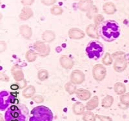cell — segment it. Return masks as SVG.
<instances>
[{
  "mask_svg": "<svg viewBox=\"0 0 129 121\" xmlns=\"http://www.w3.org/2000/svg\"><path fill=\"white\" fill-rule=\"evenodd\" d=\"M95 116L92 112L86 111L83 113V120L84 121H95Z\"/></svg>",
  "mask_w": 129,
  "mask_h": 121,
  "instance_id": "4316f807",
  "label": "cell"
},
{
  "mask_svg": "<svg viewBox=\"0 0 129 121\" xmlns=\"http://www.w3.org/2000/svg\"><path fill=\"white\" fill-rule=\"evenodd\" d=\"M103 11L107 14H114L116 12V8L112 2H107L103 5Z\"/></svg>",
  "mask_w": 129,
  "mask_h": 121,
  "instance_id": "ac0fdd59",
  "label": "cell"
},
{
  "mask_svg": "<svg viewBox=\"0 0 129 121\" xmlns=\"http://www.w3.org/2000/svg\"><path fill=\"white\" fill-rule=\"evenodd\" d=\"M97 12H98V9H97V8L95 7V6H92V7L88 10V12H87V17H88V18H90V19H92V18H93V16L95 14V13H97Z\"/></svg>",
  "mask_w": 129,
  "mask_h": 121,
  "instance_id": "d6a6232c",
  "label": "cell"
},
{
  "mask_svg": "<svg viewBox=\"0 0 129 121\" xmlns=\"http://www.w3.org/2000/svg\"><path fill=\"white\" fill-rule=\"evenodd\" d=\"M61 66L65 69H71L74 66V61L67 56H62L59 59Z\"/></svg>",
  "mask_w": 129,
  "mask_h": 121,
  "instance_id": "7c38bea8",
  "label": "cell"
},
{
  "mask_svg": "<svg viewBox=\"0 0 129 121\" xmlns=\"http://www.w3.org/2000/svg\"><path fill=\"white\" fill-rule=\"evenodd\" d=\"M54 116L50 109L45 106L34 108L30 113L29 121H52Z\"/></svg>",
  "mask_w": 129,
  "mask_h": 121,
  "instance_id": "3957f363",
  "label": "cell"
},
{
  "mask_svg": "<svg viewBox=\"0 0 129 121\" xmlns=\"http://www.w3.org/2000/svg\"><path fill=\"white\" fill-rule=\"evenodd\" d=\"M9 78L6 75H5L4 73H1V80H2V81L7 82L9 80Z\"/></svg>",
  "mask_w": 129,
  "mask_h": 121,
  "instance_id": "74e56055",
  "label": "cell"
},
{
  "mask_svg": "<svg viewBox=\"0 0 129 121\" xmlns=\"http://www.w3.org/2000/svg\"><path fill=\"white\" fill-rule=\"evenodd\" d=\"M99 32L103 40L112 42L120 35V27L119 24L115 21L107 20L100 25Z\"/></svg>",
  "mask_w": 129,
  "mask_h": 121,
  "instance_id": "6da1fadb",
  "label": "cell"
},
{
  "mask_svg": "<svg viewBox=\"0 0 129 121\" xmlns=\"http://www.w3.org/2000/svg\"><path fill=\"white\" fill-rule=\"evenodd\" d=\"M104 19V17L101 14H97L94 16V23L95 25H100L102 23V21Z\"/></svg>",
  "mask_w": 129,
  "mask_h": 121,
  "instance_id": "1f68e13d",
  "label": "cell"
},
{
  "mask_svg": "<svg viewBox=\"0 0 129 121\" xmlns=\"http://www.w3.org/2000/svg\"><path fill=\"white\" fill-rule=\"evenodd\" d=\"M99 104V99L97 96L93 97L88 102H87L86 104V108L88 111H91L93 109H95L98 106Z\"/></svg>",
  "mask_w": 129,
  "mask_h": 121,
  "instance_id": "e0dca14e",
  "label": "cell"
},
{
  "mask_svg": "<svg viewBox=\"0 0 129 121\" xmlns=\"http://www.w3.org/2000/svg\"><path fill=\"white\" fill-rule=\"evenodd\" d=\"M128 64H129V59H128Z\"/></svg>",
  "mask_w": 129,
  "mask_h": 121,
  "instance_id": "ab89813d",
  "label": "cell"
},
{
  "mask_svg": "<svg viewBox=\"0 0 129 121\" xmlns=\"http://www.w3.org/2000/svg\"><path fill=\"white\" fill-rule=\"evenodd\" d=\"M16 98L12 96L10 93L7 91H2L0 93V109L1 111H4L8 109L10 105L16 104Z\"/></svg>",
  "mask_w": 129,
  "mask_h": 121,
  "instance_id": "5b68a950",
  "label": "cell"
},
{
  "mask_svg": "<svg viewBox=\"0 0 129 121\" xmlns=\"http://www.w3.org/2000/svg\"><path fill=\"white\" fill-rule=\"evenodd\" d=\"M11 73L16 81H21L22 80H23L24 74L19 65L14 66L11 70Z\"/></svg>",
  "mask_w": 129,
  "mask_h": 121,
  "instance_id": "8fae6325",
  "label": "cell"
},
{
  "mask_svg": "<svg viewBox=\"0 0 129 121\" xmlns=\"http://www.w3.org/2000/svg\"><path fill=\"white\" fill-rule=\"evenodd\" d=\"M28 112V109L25 104H12L5 113V121H26Z\"/></svg>",
  "mask_w": 129,
  "mask_h": 121,
  "instance_id": "7a4b0ae2",
  "label": "cell"
},
{
  "mask_svg": "<svg viewBox=\"0 0 129 121\" xmlns=\"http://www.w3.org/2000/svg\"><path fill=\"white\" fill-rule=\"evenodd\" d=\"M92 74L95 80L97 81H102L107 75L106 68L101 64H95L93 67Z\"/></svg>",
  "mask_w": 129,
  "mask_h": 121,
  "instance_id": "52a82bcc",
  "label": "cell"
},
{
  "mask_svg": "<svg viewBox=\"0 0 129 121\" xmlns=\"http://www.w3.org/2000/svg\"><path fill=\"white\" fill-rule=\"evenodd\" d=\"M41 1L43 4H44L45 5H47V6L52 5L56 2V0H41Z\"/></svg>",
  "mask_w": 129,
  "mask_h": 121,
  "instance_id": "d590c367",
  "label": "cell"
},
{
  "mask_svg": "<svg viewBox=\"0 0 129 121\" xmlns=\"http://www.w3.org/2000/svg\"><path fill=\"white\" fill-rule=\"evenodd\" d=\"M85 51L90 59L98 60L103 56L104 47L103 44L98 41H92L88 44Z\"/></svg>",
  "mask_w": 129,
  "mask_h": 121,
  "instance_id": "277c9868",
  "label": "cell"
},
{
  "mask_svg": "<svg viewBox=\"0 0 129 121\" xmlns=\"http://www.w3.org/2000/svg\"><path fill=\"white\" fill-rule=\"evenodd\" d=\"M76 95L81 101H87L90 98L91 93L85 89H79L76 92Z\"/></svg>",
  "mask_w": 129,
  "mask_h": 121,
  "instance_id": "9a60e30c",
  "label": "cell"
},
{
  "mask_svg": "<svg viewBox=\"0 0 129 121\" xmlns=\"http://www.w3.org/2000/svg\"><path fill=\"white\" fill-rule=\"evenodd\" d=\"M75 1H78V0H75Z\"/></svg>",
  "mask_w": 129,
  "mask_h": 121,
  "instance_id": "60d3db41",
  "label": "cell"
},
{
  "mask_svg": "<svg viewBox=\"0 0 129 121\" xmlns=\"http://www.w3.org/2000/svg\"><path fill=\"white\" fill-rule=\"evenodd\" d=\"M56 35L51 30H47L43 34L42 38L45 41L50 43L55 39Z\"/></svg>",
  "mask_w": 129,
  "mask_h": 121,
  "instance_id": "44dd1931",
  "label": "cell"
},
{
  "mask_svg": "<svg viewBox=\"0 0 129 121\" xmlns=\"http://www.w3.org/2000/svg\"><path fill=\"white\" fill-rule=\"evenodd\" d=\"M102 62L106 66H109L112 63V58L109 53H107L102 59Z\"/></svg>",
  "mask_w": 129,
  "mask_h": 121,
  "instance_id": "f546056e",
  "label": "cell"
},
{
  "mask_svg": "<svg viewBox=\"0 0 129 121\" xmlns=\"http://www.w3.org/2000/svg\"><path fill=\"white\" fill-rule=\"evenodd\" d=\"M86 32H87V35L90 37L94 38V39H98L99 38V34L96 25H92V24L88 25L86 30Z\"/></svg>",
  "mask_w": 129,
  "mask_h": 121,
  "instance_id": "4fadbf2b",
  "label": "cell"
},
{
  "mask_svg": "<svg viewBox=\"0 0 129 121\" xmlns=\"http://www.w3.org/2000/svg\"><path fill=\"white\" fill-rule=\"evenodd\" d=\"M38 56V53L34 50H30L26 53V59L29 62L35 61Z\"/></svg>",
  "mask_w": 129,
  "mask_h": 121,
  "instance_id": "d4e9b609",
  "label": "cell"
},
{
  "mask_svg": "<svg viewBox=\"0 0 129 121\" xmlns=\"http://www.w3.org/2000/svg\"><path fill=\"white\" fill-rule=\"evenodd\" d=\"M32 100L34 101H35L36 103H41L44 101V98L41 95H36L34 97L32 98Z\"/></svg>",
  "mask_w": 129,
  "mask_h": 121,
  "instance_id": "e575fe53",
  "label": "cell"
},
{
  "mask_svg": "<svg viewBox=\"0 0 129 121\" xmlns=\"http://www.w3.org/2000/svg\"><path fill=\"white\" fill-rule=\"evenodd\" d=\"M113 102H114V98L110 95H107L102 100L101 105L103 108H109L112 105Z\"/></svg>",
  "mask_w": 129,
  "mask_h": 121,
  "instance_id": "cb8c5ba5",
  "label": "cell"
},
{
  "mask_svg": "<svg viewBox=\"0 0 129 121\" xmlns=\"http://www.w3.org/2000/svg\"><path fill=\"white\" fill-rule=\"evenodd\" d=\"M95 117L97 118H98L101 121H113L110 117H107V116H104V115H96Z\"/></svg>",
  "mask_w": 129,
  "mask_h": 121,
  "instance_id": "836d02e7",
  "label": "cell"
},
{
  "mask_svg": "<svg viewBox=\"0 0 129 121\" xmlns=\"http://www.w3.org/2000/svg\"><path fill=\"white\" fill-rule=\"evenodd\" d=\"M72 109L76 115H80L83 114L85 112V106L81 102H76L73 104Z\"/></svg>",
  "mask_w": 129,
  "mask_h": 121,
  "instance_id": "ffe728a7",
  "label": "cell"
},
{
  "mask_svg": "<svg viewBox=\"0 0 129 121\" xmlns=\"http://www.w3.org/2000/svg\"><path fill=\"white\" fill-rule=\"evenodd\" d=\"M20 33L23 37L26 39H29L31 37L32 32L31 28L27 25H23L20 27Z\"/></svg>",
  "mask_w": 129,
  "mask_h": 121,
  "instance_id": "d6986e66",
  "label": "cell"
},
{
  "mask_svg": "<svg viewBox=\"0 0 129 121\" xmlns=\"http://www.w3.org/2000/svg\"><path fill=\"white\" fill-rule=\"evenodd\" d=\"M36 92V88L34 86L30 85L28 87L25 88L23 92V95L24 97L28 99V98L32 97Z\"/></svg>",
  "mask_w": 129,
  "mask_h": 121,
  "instance_id": "7402d4cb",
  "label": "cell"
},
{
  "mask_svg": "<svg viewBox=\"0 0 129 121\" xmlns=\"http://www.w3.org/2000/svg\"><path fill=\"white\" fill-rule=\"evenodd\" d=\"M21 2L24 5H31L34 2V0H21Z\"/></svg>",
  "mask_w": 129,
  "mask_h": 121,
  "instance_id": "8d00e7d4",
  "label": "cell"
},
{
  "mask_svg": "<svg viewBox=\"0 0 129 121\" xmlns=\"http://www.w3.org/2000/svg\"><path fill=\"white\" fill-rule=\"evenodd\" d=\"M10 88H11L12 90H17L19 88V86L17 85H16V84H14V85H11V86H10Z\"/></svg>",
  "mask_w": 129,
  "mask_h": 121,
  "instance_id": "f35d334b",
  "label": "cell"
},
{
  "mask_svg": "<svg viewBox=\"0 0 129 121\" xmlns=\"http://www.w3.org/2000/svg\"><path fill=\"white\" fill-rule=\"evenodd\" d=\"M114 89L115 92L117 95H123L126 92V87L124 84L121 83H117L114 85Z\"/></svg>",
  "mask_w": 129,
  "mask_h": 121,
  "instance_id": "603a6c76",
  "label": "cell"
},
{
  "mask_svg": "<svg viewBox=\"0 0 129 121\" xmlns=\"http://www.w3.org/2000/svg\"><path fill=\"white\" fill-rule=\"evenodd\" d=\"M93 2L92 0H81L78 3V8L81 11H88L89 9L92 7Z\"/></svg>",
  "mask_w": 129,
  "mask_h": 121,
  "instance_id": "5bb4252c",
  "label": "cell"
},
{
  "mask_svg": "<svg viewBox=\"0 0 129 121\" xmlns=\"http://www.w3.org/2000/svg\"><path fill=\"white\" fill-rule=\"evenodd\" d=\"M120 101L124 105L129 106V93H124L121 95Z\"/></svg>",
  "mask_w": 129,
  "mask_h": 121,
  "instance_id": "4dcf8cb0",
  "label": "cell"
},
{
  "mask_svg": "<svg viewBox=\"0 0 129 121\" xmlns=\"http://www.w3.org/2000/svg\"><path fill=\"white\" fill-rule=\"evenodd\" d=\"M50 12H51L52 14L55 15V16H57V15H61L63 13V10L62 9L61 7H60L59 6H57V5H54L51 8V10H50Z\"/></svg>",
  "mask_w": 129,
  "mask_h": 121,
  "instance_id": "f1b7e54d",
  "label": "cell"
},
{
  "mask_svg": "<svg viewBox=\"0 0 129 121\" xmlns=\"http://www.w3.org/2000/svg\"><path fill=\"white\" fill-rule=\"evenodd\" d=\"M85 75L80 70H74L71 75V80L74 85H80L85 80Z\"/></svg>",
  "mask_w": 129,
  "mask_h": 121,
  "instance_id": "9c48e42d",
  "label": "cell"
},
{
  "mask_svg": "<svg viewBox=\"0 0 129 121\" xmlns=\"http://www.w3.org/2000/svg\"><path fill=\"white\" fill-rule=\"evenodd\" d=\"M112 57L115 58L114 64V68L117 72H121L126 68L127 66V60L124 52L114 53L112 54Z\"/></svg>",
  "mask_w": 129,
  "mask_h": 121,
  "instance_id": "8992f818",
  "label": "cell"
},
{
  "mask_svg": "<svg viewBox=\"0 0 129 121\" xmlns=\"http://www.w3.org/2000/svg\"><path fill=\"white\" fill-rule=\"evenodd\" d=\"M83 31L78 28H72L69 30V37L72 39H80L85 37Z\"/></svg>",
  "mask_w": 129,
  "mask_h": 121,
  "instance_id": "30bf717a",
  "label": "cell"
},
{
  "mask_svg": "<svg viewBox=\"0 0 129 121\" xmlns=\"http://www.w3.org/2000/svg\"><path fill=\"white\" fill-rule=\"evenodd\" d=\"M64 88L65 90L70 94V95H72L74 93H76L77 92V88L76 86L74 85L72 83H67L64 86Z\"/></svg>",
  "mask_w": 129,
  "mask_h": 121,
  "instance_id": "484cf974",
  "label": "cell"
},
{
  "mask_svg": "<svg viewBox=\"0 0 129 121\" xmlns=\"http://www.w3.org/2000/svg\"><path fill=\"white\" fill-rule=\"evenodd\" d=\"M34 49L41 56H47L50 53V47L43 41H37L34 44Z\"/></svg>",
  "mask_w": 129,
  "mask_h": 121,
  "instance_id": "ba28073f",
  "label": "cell"
},
{
  "mask_svg": "<svg viewBox=\"0 0 129 121\" xmlns=\"http://www.w3.org/2000/svg\"><path fill=\"white\" fill-rule=\"evenodd\" d=\"M38 77L41 81L46 80L48 77V73L47 70H41L38 71Z\"/></svg>",
  "mask_w": 129,
  "mask_h": 121,
  "instance_id": "83f0119b",
  "label": "cell"
},
{
  "mask_svg": "<svg viewBox=\"0 0 129 121\" xmlns=\"http://www.w3.org/2000/svg\"><path fill=\"white\" fill-rule=\"evenodd\" d=\"M33 16V11L32 9L29 7H24L21 10L20 14H19V18L21 20L25 21L30 18Z\"/></svg>",
  "mask_w": 129,
  "mask_h": 121,
  "instance_id": "2e32d148",
  "label": "cell"
}]
</instances>
